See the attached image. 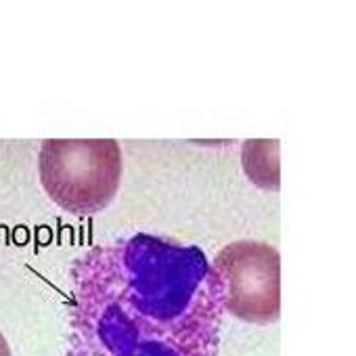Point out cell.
Listing matches in <instances>:
<instances>
[{"label":"cell","instance_id":"4","mask_svg":"<svg viewBox=\"0 0 356 356\" xmlns=\"http://www.w3.org/2000/svg\"><path fill=\"white\" fill-rule=\"evenodd\" d=\"M0 356H13L11 348H9V341H7V337L3 333H0Z\"/></svg>","mask_w":356,"mask_h":356},{"label":"cell","instance_id":"3","mask_svg":"<svg viewBox=\"0 0 356 356\" xmlns=\"http://www.w3.org/2000/svg\"><path fill=\"white\" fill-rule=\"evenodd\" d=\"M222 308L252 325H270L281 314V258L260 241H235L214 258Z\"/></svg>","mask_w":356,"mask_h":356},{"label":"cell","instance_id":"2","mask_svg":"<svg viewBox=\"0 0 356 356\" xmlns=\"http://www.w3.org/2000/svg\"><path fill=\"white\" fill-rule=\"evenodd\" d=\"M38 170L42 189L61 210L90 216L118 193L122 149L113 138H49L40 145Z\"/></svg>","mask_w":356,"mask_h":356},{"label":"cell","instance_id":"1","mask_svg":"<svg viewBox=\"0 0 356 356\" xmlns=\"http://www.w3.org/2000/svg\"><path fill=\"white\" fill-rule=\"evenodd\" d=\"M65 356H218L222 298L197 245L136 233L70 268Z\"/></svg>","mask_w":356,"mask_h":356}]
</instances>
